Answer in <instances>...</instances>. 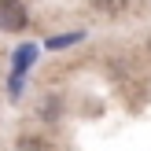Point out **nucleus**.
Returning <instances> with one entry per match:
<instances>
[{
  "mask_svg": "<svg viewBox=\"0 0 151 151\" xmlns=\"http://www.w3.org/2000/svg\"><path fill=\"white\" fill-rule=\"evenodd\" d=\"M26 7L19 4V0H0V29L4 33H19V29H26Z\"/></svg>",
  "mask_w": 151,
  "mask_h": 151,
  "instance_id": "obj_1",
  "label": "nucleus"
},
{
  "mask_svg": "<svg viewBox=\"0 0 151 151\" xmlns=\"http://www.w3.org/2000/svg\"><path fill=\"white\" fill-rule=\"evenodd\" d=\"M88 4H92L96 11H103V15H122V11H129L133 0H88Z\"/></svg>",
  "mask_w": 151,
  "mask_h": 151,
  "instance_id": "obj_2",
  "label": "nucleus"
},
{
  "mask_svg": "<svg viewBox=\"0 0 151 151\" xmlns=\"http://www.w3.org/2000/svg\"><path fill=\"white\" fill-rule=\"evenodd\" d=\"M33 55H37V48H33V44H22V48L15 52V74H19V78L26 74V66L33 63Z\"/></svg>",
  "mask_w": 151,
  "mask_h": 151,
  "instance_id": "obj_3",
  "label": "nucleus"
},
{
  "mask_svg": "<svg viewBox=\"0 0 151 151\" xmlns=\"http://www.w3.org/2000/svg\"><path fill=\"white\" fill-rule=\"evenodd\" d=\"M81 37H85L81 29H74V33H59V37H52V41H48V48H70V44L81 41Z\"/></svg>",
  "mask_w": 151,
  "mask_h": 151,
  "instance_id": "obj_4",
  "label": "nucleus"
},
{
  "mask_svg": "<svg viewBox=\"0 0 151 151\" xmlns=\"http://www.w3.org/2000/svg\"><path fill=\"white\" fill-rule=\"evenodd\" d=\"M19 151H44V144H41V140H19Z\"/></svg>",
  "mask_w": 151,
  "mask_h": 151,
  "instance_id": "obj_5",
  "label": "nucleus"
}]
</instances>
